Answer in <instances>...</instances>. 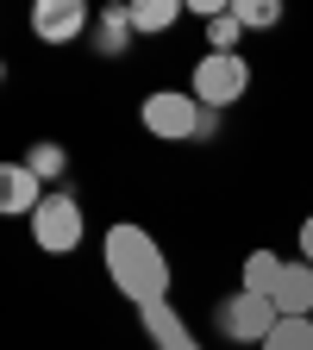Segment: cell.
<instances>
[{
  "instance_id": "obj_1",
  "label": "cell",
  "mask_w": 313,
  "mask_h": 350,
  "mask_svg": "<svg viewBox=\"0 0 313 350\" xmlns=\"http://www.w3.org/2000/svg\"><path fill=\"white\" fill-rule=\"evenodd\" d=\"M101 256H107V275H113V288L138 306H163L169 300V256L157 250V238L145 232V226H107V238H101Z\"/></svg>"
},
{
  "instance_id": "obj_2",
  "label": "cell",
  "mask_w": 313,
  "mask_h": 350,
  "mask_svg": "<svg viewBox=\"0 0 313 350\" xmlns=\"http://www.w3.org/2000/svg\"><path fill=\"white\" fill-rule=\"evenodd\" d=\"M138 119H145L151 138H163V144H188V138H201V131H207V107L188 100L182 88H157V94H145Z\"/></svg>"
},
{
  "instance_id": "obj_3",
  "label": "cell",
  "mask_w": 313,
  "mask_h": 350,
  "mask_svg": "<svg viewBox=\"0 0 313 350\" xmlns=\"http://www.w3.org/2000/svg\"><path fill=\"white\" fill-rule=\"evenodd\" d=\"M245 94H251V63H245L238 51H207V57L195 63V100H201L207 113L238 107Z\"/></svg>"
},
{
  "instance_id": "obj_4",
  "label": "cell",
  "mask_w": 313,
  "mask_h": 350,
  "mask_svg": "<svg viewBox=\"0 0 313 350\" xmlns=\"http://www.w3.org/2000/svg\"><path fill=\"white\" fill-rule=\"evenodd\" d=\"M32 244H38L44 256H69V250L82 244V200L63 194V188H51V194H44V206L32 213Z\"/></svg>"
},
{
  "instance_id": "obj_5",
  "label": "cell",
  "mask_w": 313,
  "mask_h": 350,
  "mask_svg": "<svg viewBox=\"0 0 313 350\" xmlns=\"http://www.w3.org/2000/svg\"><path fill=\"white\" fill-rule=\"evenodd\" d=\"M282 325V313H276V300H263V294H226V300H219V332H226V338H238V344H263V338H270Z\"/></svg>"
},
{
  "instance_id": "obj_6",
  "label": "cell",
  "mask_w": 313,
  "mask_h": 350,
  "mask_svg": "<svg viewBox=\"0 0 313 350\" xmlns=\"http://www.w3.org/2000/svg\"><path fill=\"white\" fill-rule=\"evenodd\" d=\"M32 31L44 44H75L88 31V7H82V0H38V7H32Z\"/></svg>"
},
{
  "instance_id": "obj_7",
  "label": "cell",
  "mask_w": 313,
  "mask_h": 350,
  "mask_svg": "<svg viewBox=\"0 0 313 350\" xmlns=\"http://www.w3.org/2000/svg\"><path fill=\"white\" fill-rule=\"evenodd\" d=\"M44 194H51V188H44L38 175L25 169V163H7V169H0V213H13V219H32V213L44 206Z\"/></svg>"
},
{
  "instance_id": "obj_8",
  "label": "cell",
  "mask_w": 313,
  "mask_h": 350,
  "mask_svg": "<svg viewBox=\"0 0 313 350\" xmlns=\"http://www.w3.org/2000/svg\"><path fill=\"white\" fill-rule=\"evenodd\" d=\"M270 300H276L282 319H313V262H288Z\"/></svg>"
},
{
  "instance_id": "obj_9",
  "label": "cell",
  "mask_w": 313,
  "mask_h": 350,
  "mask_svg": "<svg viewBox=\"0 0 313 350\" xmlns=\"http://www.w3.org/2000/svg\"><path fill=\"white\" fill-rule=\"evenodd\" d=\"M145 332H151V350H201L195 338H188V325H182V313L163 300V306H145Z\"/></svg>"
},
{
  "instance_id": "obj_10",
  "label": "cell",
  "mask_w": 313,
  "mask_h": 350,
  "mask_svg": "<svg viewBox=\"0 0 313 350\" xmlns=\"http://www.w3.org/2000/svg\"><path fill=\"white\" fill-rule=\"evenodd\" d=\"M282 269H288V256H276V250H251V256H245V282H238V288L270 300L276 282H282Z\"/></svg>"
},
{
  "instance_id": "obj_11",
  "label": "cell",
  "mask_w": 313,
  "mask_h": 350,
  "mask_svg": "<svg viewBox=\"0 0 313 350\" xmlns=\"http://www.w3.org/2000/svg\"><path fill=\"white\" fill-rule=\"evenodd\" d=\"M125 38H138V31H132V7H113V13L95 19V51H101V57H119Z\"/></svg>"
},
{
  "instance_id": "obj_12",
  "label": "cell",
  "mask_w": 313,
  "mask_h": 350,
  "mask_svg": "<svg viewBox=\"0 0 313 350\" xmlns=\"http://www.w3.org/2000/svg\"><path fill=\"white\" fill-rule=\"evenodd\" d=\"M175 19H182V0H138V7H132V31H138V38H157Z\"/></svg>"
},
{
  "instance_id": "obj_13",
  "label": "cell",
  "mask_w": 313,
  "mask_h": 350,
  "mask_svg": "<svg viewBox=\"0 0 313 350\" xmlns=\"http://www.w3.org/2000/svg\"><path fill=\"white\" fill-rule=\"evenodd\" d=\"M257 350H313V319H282Z\"/></svg>"
},
{
  "instance_id": "obj_14",
  "label": "cell",
  "mask_w": 313,
  "mask_h": 350,
  "mask_svg": "<svg viewBox=\"0 0 313 350\" xmlns=\"http://www.w3.org/2000/svg\"><path fill=\"white\" fill-rule=\"evenodd\" d=\"M232 13H238L245 31H270V25H282V7H276V0H232Z\"/></svg>"
},
{
  "instance_id": "obj_15",
  "label": "cell",
  "mask_w": 313,
  "mask_h": 350,
  "mask_svg": "<svg viewBox=\"0 0 313 350\" xmlns=\"http://www.w3.org/2000/svg\"><path fill=\"white\" fill-rule=\"evenodd\" d=\"M25 169L38 175V182H44V188H51V182H57V175L69 169V157H63V144H32V157H25Z\"/></svg>"
},
{
  "instance_id": "obj_16",
  "label": "cell",
  "mask_w": 313,
  "mask_h": 350,
  "mask_svg": "<svg viewBox=\"0 0 313 350\" xmlns=\"http://www.w3.org/2000/svg\"><path fill=\"white\" fill-rule=\"evenodd\" d=\"M238 38H245V25H238L232 7L219 13V19H207V51H238Z\"/></svg>"
},
{
  "instance_id": "obj_17",
  "label": "cell",
  "mask_w": 313,
  "mask_h": 350,
  "mask_svg": "<svg viewBox=\"0 0 313 350\" xmlns=\"http://www.w3.org/2000/svg\"><path fill=\"white\" fill-rule=\"evenodd\" d=\"M301 262H313V213L301 219Z\"/></svg>"
}]
</instances>
